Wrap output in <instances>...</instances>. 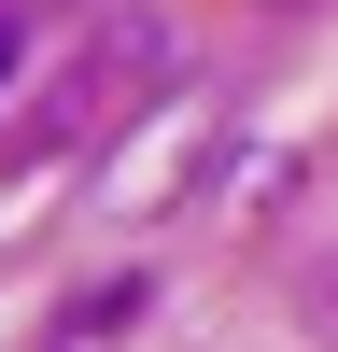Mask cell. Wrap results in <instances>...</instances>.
Masks as SVG:
<instances>
[{"mask_svg":"<svg viewBox=\"0 0 338 352\" xmlns=\"http://www.w3.org/2000/svg\"><path fill=\"white\" fill-rule=\"evenodd\" d=\"M0 71H14V14H0Z\"/></svg>","mask_w":338,"mask_h":352,"instance_id":"obj_1","label":"cell"}]
</instances>
